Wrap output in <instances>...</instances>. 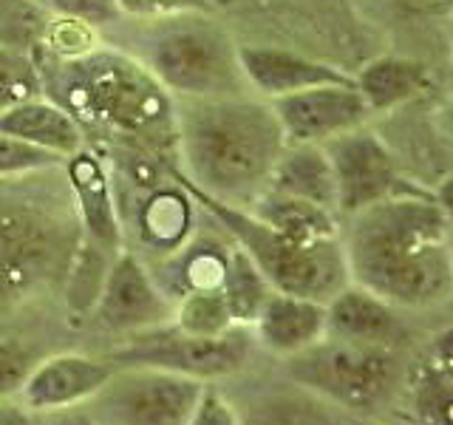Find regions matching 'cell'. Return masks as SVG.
Wrapping results in <instances>:
<instances>
[{"mask_svg": "<svg viewBox=\"0 0 453 425\" xmlns=\"http://www.w3.org/2000/svg\"><path fill=\"white\" fill-rule=\"evenodd\" d=\"M349 281L396 309L445 304L453 290L448 202L431 188L400 193L346 219Z\"/></svg>", "mask_w": 453, "mask_h": 425, "instance_id": "cell-1", "label": "cell"}, {"mask_svg": "<svg viewBox=\"0 0 453 425\" xmlns=\"http://www.w3.org/2000/svg\"><path fill=\"white\" fill-rule=\"evenodd\" d=\"M181 176L198 193L247 207L258 196L287 139L261 97L173 99Z\"/></svg>", "mask_w": 453, "mask_h": 425, "instance_id": "cell-2", "label": "cell"}, {"mask_svg": "<svg viewBox=\"0 0 453 425\" xmlns=\"http://www.w3.org/2000/svg\"><path fill=\"white\" fill-rule=\"evenodd\" d=\"M0 179V321L65 287L82 244L71 193Z\"/></svg>", "mask_w": 453, "mask_h": 425, "instance_id": "cell-3", "label": "cell"}, {"mask_svg": "<svg viewBox=\"0 0 453 425\" xmlns=\"http://www.w3.org/2000/svg\"><path fill=\"white\" fill-rule=\"evenodd\" d=\"M40 71L42 91L77 122H91L111 134L139 142H176L173 99L127 51L88 49L77 57H57Z\"/></svg>", "mask_w": 453, "mask_h": 425, "instance_id": "cell-4", "label": "cell"}, {"mask_svg": "<svg viewBox=\"0 0 453 425\" xmlns=\"http://www.w3.org/2000/svg\"><path fill=\"white\" fill-rule=\"evenodd\" d=\"M127 54L170 99L252 97L238 63V42L210 12L139 20Z\"/></svg>", "mask_w": 453, "mask_h": 425, "instance_id": "cell-5", "label": "cell"}, {"mask_svg": "<svg viewBox=\"0 0 453 425\" xmlns=\"http://www.w3.org/2000/svg\"><path fill=\"white\" fill-rule=\"evenodd\" d=\"M176 182L190 193L193 202L202 205L212 219H216L226 236L233 238L250 255V261L261 269V275L275 292L287 295H301V298H315V301L326 304L334 292H340L349 283V269H346V255L343 244L337 238H323V241H297L269 224L258 221L247 212L244 207L219 202L204 193H198L193 184L176 170Z\"/></svg>", "mask_w": 453, "mask_h": 425, "instance_id": "cell-6", "label": "cell"}, {"mask_svg": "<svg viewBox=\"0 0 453 425\" xmlns=\"http://www.w3.org/2000/svg\"><path fill=\"white\" fill-rule=\"evenodd\" d=\"M287 375L301 389L354 414H374L400 397L405 368L396 349L323 337L287 358Z\"/></svg>", "mask_w": 453, "mask_h": 425, "instance_id": "cell-7", "label": "cell"}, {"mask_svg": "<svg viewBox=\"0 0 453 425\" xmlns=\"http://www.w3.org/2000/svg\"><path fill=\"white\" fill-rule=\"evenodd\" d=\"M204 382L148 366H117L82 403L91 425H184Z\"/></svg>", "mask_w": 453, "mask_h": 425, "instance_id": "cell-8", "label": "cell"}, {"mask_svg": "<svg viewBox=\"0 0 453 425\" xmlns=\"http://www.w3.org/2000/svg\"><path fill=\"white\" fill-rule=\"evenodd\" d=\"M252 340L247 326H233L219 337H193L167 323L162 329L134 335L131 344L108 352L105 360L113 366H148L198 382H216L247 366Z\"/></svg>", "mask_w": 453, "mask_h": 425, "instance_id": "cell-9", "label": "cell"}, {"mask_svg": "<svg viewBox=\"0 0 453 425\" xmlns=\"http://www.w3.org/2000/svg\"><path fill=\"white\" fill-rule=\"evenodd\" d=\"M323 151L332 165L340 219H349L382 198L422 190V184L408 182L388 142L368 125L329 139Z\"/></svg>", "mask_w": 453, "mask_h": 425, "instance_id": "cell-10", "label": "cell"}, {"mask_svg": "<svg viewBox=\"0 0 453 425\" xmlns=\"http://www.w3.org/2000/svg\"><path fill=\"white\" fill-rule=\"evenodd\" d=\"M173 309L176 301L162 290L159 278L142 264L139 255L119 250L105 269L88 321L99 332L134 337L173 323Z\"/></svg>", "mask_w": 453, "mask_h": 425, "instance_id": "cell-11", "label": "cell"}, {"mask_svg": "<svg viewBox=\"0 0 453 425\" xmlns=\"http://www.w3.org/2000/svg\"><path fill=\"white\" fill-rule=\"evenodd\" d=\"M269 105L287 145H326L340 134L368 125L374 117L354 85H320L273 99Z\"/></svg>", "mask_w": 453, "mask_h": 425, "instance_id": "cell-12", "label": "cell"}, {"mask_svg": "<svg viewBox=\"0 0 453 425\" xmlns=\"http://www.w3.org/2000/svg\"><path fill=\"white\" fill-rule=\"evenodd\" d=\"M113 368L117 366L111 360L80 352L42 354L14 397L37 414H54L88 403L108 382Z\"/></svg>", "mask_w": 453, "mask_h": 425, "instance_id": "cell-13", "label": "cell"}, {"mask_svg": "<svg viewBox=\"0 0 453 425\" xmlns=\"http://www.w3.org/2000/svg\"><path fill=\"white\" fill-rule=\"evenodd\" d=\"M63 170L82 238L108 255H117L122 250V221L105 162L91 148H80L63 162Z\"/></svg>", "mask_w": 453, "mask_h": 425, "instance_id": "cell-14", "label": "cell"}, {"mask_svg": "<svg viewBox=\"0 0 453 425\" xmlns=\"http://www.w3.org/2000/svg\"><path fill=\"white\" fill-rule=\"evenodd\" d=\"M238 63L252 97L266 103L320 85H354L349 71L278 46H238Z\"/></svg>", "mask_w": 453, "mask_h": 425, "instance_id": "cell-15", "label": "cell"}, {"mask_svg": "<svg viewBox=\"0 0 453 425\" xmlns=\"http://www.w3.org/2000/svg\"><path fill=\"white\" fill-rule=\"evenodd\" d=\"M403 332L405 329L396 315V306L351 281L326 301V337L360 346L396 349Z\"/></svg>", "mask_w": 453, "mask_h": 425, "instance_id": "cell-16", "label": "cell"}, {"mask_svg": "<svg viewBox=\"0 0 453 425\" xmlns=\"http://www.w3.org/2000/svg\"><path fill=\"white\" fill-rule=\"evenodd\" d=\"M403 403L408 425H453V354L450 329L431 337V344L405 372Z\"/></svg>", "mask_w": 453, "mask_h": 425, "instance_id": "cell-17", "label": "cell"}, {"mask_svg": "<svg viewBox=\"0 0 453 425\" xmlns=\"http://www.w3.org/2000/svg\"><path fill=\"white\" fill-rule=\"evenodd\" d=\"M250 329L266 352L287 360L326 337V304L273 290Z\"/></svg>", "mask_w": 453, "mask_h": 425, "instance_id": "cell-18", "label": "cell"}, {"mask_svg": "<svg viewBox=\"0 0 453 425\" xmlns=\"http://www.w3.org/2000/svg\"><path fill=\"white\" fill-rule=\"evenodd\" d=\"M431 68L400 54H382L368 60L357 74H354V89L365 99L368 111L391 113L400 111L414 99L431 91Z\"/></svg>", "mask_w": 453, "mask_h": 425, "instance_id": "cell-19", "label": "cell"}, {"mask_svg": "<svg viewBox=\"0 0 453 425\" xmlns=\"http://www.w3.org/2000/svg\"><path fill=\"white\" fill-rule=\"evenodd\" d=\"M0 134L32 142V145L46 148L63 156V159L85 148V134L80 122L63 105L51 103L42 94L0 111Z\"/></svg>", "mask_w": 453, "mask_h": 425, "instance_id": "cell-20", "label": "cell"}, {"mask_svg": "<svg viewBox=\"0 0 453 425\" xmlns=\"http://www.w3.org/2000/svg\"><path fill=\"white\" fill-rule=\"evenodd\" d=\"M136 227L142 244L156 250L162 259H170L176 250L188 244L193 230V198L176 182V176L162 188L145 193L136 212Z\"/></svg>", "mask_w": 453, "mask_h": 425, "instance_id": "cell-21", "label": "cell"}, {"mask_svg": "<svg viewBox=\"0 0 453 425\" xmlns=\"http://www.w3.org/2000/svg\"><path fill=\"white\" fill-rule=\"evenodd\" d=\"M264 190L303 198L309 205L337 212V188L323 145H287L269 174Z\"/></svg>", "mask_w": 453, "mask_h": 425, "instance_id": "cell-22", "label": "cell"}, {"mask_svg": "<svg viewBox=\"0 0 453 425\" xmlns=\"http://www.w3.org/2000/svg\"><path fill=\"white\" fill-rule=\"evenodd\" d=\"M255 219L269 224L273 230L297 238V241H323L340 236V216L318 205H309L303 198H292L283 193L261 190L244 207Z\"/></svg>", "mask_w": 453, "mask_h": 425, "instance_id": "cell-23", "label": "cell"}, {"mask_svg": "<svg viewBox=\"0 0 453 425\" xmlns=\"http://www.w3.org/2000/svg\"><path fill=\"white\" fill-rule=\"evenodd\" d=\"M230 318L235 326H252V321L258 318V312L264 301L273 292V287L261 275V269L250 261V255L241 250L238 244H230V255H226V269L219 287Z\"/></svg>", "mask_w": 453, "mask_h": 425, "instance_id": "cell-24", "label": "cell"}, {"mask_svg": "<svg viewBox=\"0 0 453 425\" xmlns=\"http://www.w3.org/2000/svg\"><path fill=\"white\" fill-rule=\"evenodd\" d=\"M226 255H230V247L219 244V241H198V244H184L181 250H176L170 255L176 269V281L173 290L167 295L176 298L188 290H219L224 269H226Z\"/></svg>", "mask_w": 453, "mask_h": 425, "instance_id": "cell-25", "label": "cell"}, {"mask_svg": "<svg viewBox=\"0 0 453 425\" xmlns=\"http://www.w3.org/2000/svg\"><path fill=\"white\" fill-rule=\"evenodd\" d=\"M173 326L193 337H219L230 332L235 323L219 290H188L176 298Z\"/></svg>", "mask_w": 453, "mask_h": 425, "instance_id": "cell-26", "label": "cell"}, {"mask_svg": "<svg viewBox=\"0 0 453 425\" xmlns=\"http://www.w3.org/2000/svg\"><path fill=\"white\" fill-rule=\"evenodd\" d=\"M63 162H65L63 156H57L46 148H37L32 142L0 134V179L49 174V170H60Z\"/></svg>", "mask_w": 453, "mask_h": 425, "instance_id": "cell-27", "label": "cell"}, {"mask_svg": "<svg viewBox=\"0 0 453 425\" xmlns=\"http://www.w3.org/2000/svg\"><path fill=\"white\" fill-rule=\"evenodd\" d=\"M42 94L40 71L23 54L0 46V111Z\"/></svg>", "mask_w": 453, "mask_h": 425, "instance_id": "cell-28", "label": "cell"}, {"mask_svg": "<svg viewBox=\"0 0 453 425\" xmlns=\"http://www.w3.org/2000/svg\"><path fill=\"white\" fill-rule=\"evenodd\" d=\"M40 358L42 354L32 344H23L18 337H0V400L20 391L23 380Z\"/></svg>", "mask_w": 453, "mask_h": 425, "instance_id": "cell-29", "label": "cell"}, {"mask_svg": "<svg viewBox=\"0 0 453 425\" xmlns=\"http://www.w3.org/2000/svg\"><path fill=\"white\" fill-rule=\"evenodd\" d=\"M184 425H244V420H241L235 403L216 382H204Z\"/></svg>", "mask_w": 453, "mask_h": 425, "instance_id": "cell-30", "label": "cell"}, {"mask_svg": "<svg viewBox=\"0 0 453 425\" xmlns=\"http://www.w3.org/2000/svg\"><path fill=\"white\" fill-rule=\"evenodd\" d=\"M46 4L65 20H77L88 28L111 26L122 18L117 0H46Z\"/></svg>", "mask_w": 453, "mask_h": 425, "instance_id": "cell-31", "label": "cell"}, {"mask_svg": "<svg viewBox=\"0 0 453 425\" xmlns=\"http://www.w3.org/2000/svg\"><path fill=\"white\" fill-rule=\"evenodd\" d=\"M122 18L150 20L167 18V14H188V12H212L210 0H117Z\"/></svg>", "mask_w": 453, "mask_h": 425, "instance_id": "cell-32", "label": "cell"}, {"mask_svg": "<svg viewBox=\"0 0 453 425\" xmlns=\"http://www.w3.org/2000/svg\"><path fill=\"white\" fill-rule=\"evenodd\" d=\"M0 425H49V420L46 414H37V411L26 408L20 400L4 397L0 400Z\"/></svg>", "mask_w": 453, "mask_h": 425, "instance_id": "cell-33", "label": "cell"}, {"mask_svg": "<svg viewBox=\"0 0 453 425\" xmlns=\"http://www.w3.org/2000/svg\"><path fill=\"white\" fill-rule=\"evenodd\" d=\"M405 12L419 14V18H442L450 12L453 0H396Z\"/></svg>", "mask_w": 453, "mask_h": 425, "instance_id": "cell-34", "label": "cell"}]
</instances>
